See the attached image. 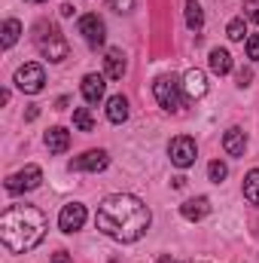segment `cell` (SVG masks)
Instances as JSON below:
<instances>
[{"label":"cell","mask_w":259,"mask_h":263,"mask_svg":"<svg viewBox=\"0 0 259 263\" xmlns=\"http://www.w3.org/2000/svg\"><path fill=\"white\" fill-rule=\"evenodd\" d=\"M149 220H153L149 208L137 196H131V193L107 196L101 202L98 214H95V227L104 236L116 239V242H137V239H143L146 230H149Z\"/></svg>","instance_id":"1"},{"label":"cell","mask_w":259,"mask_h":263,"mask_svg":"<svg viewBox=\"0 0 259 263\" xmlns=\"http://www.w3.org/2000/svg\"><path fill=\"white\" fill-rule=\"evenodd\" d=\"M46 239V214L37 205H9L0 214V242L12 254H25Z\"/></svg>","instance_id":"2"},{"label":"cell","mask_w":259,"mask_h":263,"mask_svg":"<svg viewBox=\"0 0 259 263\" xmlns=\"http://www.w3.org/2000/svg\"><path fill=\"white\" fill-rule=\"evenodd\" d=\"M34 43H37V49L49 62H64L67 52H70V46H67V40L61 37V31L55 25H49V22H40L34 28Z\"/></svg>","instance_id":"3"},{"label":"cell","mask_w":259,"mask_h":263,"mask_svg":"<svg viewBox=\"0 0 259 263\" xmlns=\"http://www.w3.org/2000/svg\"><path fill=\"white\" fill-rule=\"evenodd\" d=\"M180 89H183V83H177V77H159L153 83V95H156L159 107H165V110L180 107Z\"/></svg>","instance_id":"4"},{"label":"cell","mask_w":259,"mask_h":263,"mask_svg":"<svg viewBox=\"0 0 259 263\" xmlns=\"http://www.w3.org/2000/svg\"><path fill=\"white\" fill-rule=\"evenodd\" d=\"M40 181H43V172H40V165H25L21 172H15V175H9V178H6V193L18 196V193L37 190V187H40Z\"/></svg>","instance_id":"5"},{"label":"cell","mask_w":259,"mask_h":263,"mask_svg":"<svg viewBox=\"0 0 259 263\" xmlns=\"http://www.w3.org/2000/svg\"><path fill=\"white\" fill-rule=\"evenodd\" d=\"M15 86L25 92V95H37V92H43V86H46V70L43 65H21L15 70Z\"/></svg>","instance_id":"6"},{"label":"cell","mask_w":259,"mask_h":263,"mask_svg":"<svg viewBox=\"0 0 259 263\" xmlns=\"http://www.w3.org/2000/svg\"><path fill=\"white\" fill-rule=\"evenodd\" d=\"M168 156H171V162H174L177 168H189L195 162V156H198V147H195V141L189 135H177V138L168 144Z\"/></svg>","instance_id":"7"},{"label":"cell","mask_w":259,"mask_h":263,"mask_svg":"<svg viewBox=\"0 0 259 263\" xmlns=\"http://www.w3.org/2000/svg\"><path fill=\"white\" fill-rule=\"evenodd\" d=\"M110 162L107 150H85L82 156L70 159V172H104Z\"/></svg>","instance_id":"8"},{"label":"cell","mask_w":259,"mask_h":263,"mask_svg":"<svg viewBox=\"0 0 259 263\" xmlns=\"http://www.w3.org/2000/svg\"><path fill=\"white\" fill-rule=\"evenodd\" d=\"M82 223H85V205L82 202H67L61 208V214H58L61 233H76V230H82Z\"/></svg>","instance_id":"9"},{"label":"cell","mask_w":259,"mask_h":263,"mask_svg":"<svg viewBox=\"0 0 259 263\" xmlns=\"http://www.w3.org/2000/svg\"><path fill=\"white\" fill-rule=\"evenodd\" d=\"M79 34L85 37V43H89V46H101V43H104V37H107V28H104V22H101L95 12H89V15H82V18H79Z\"/></svg>","instance_id":"10"},{"label":"cell","mask_w":259,"mask_h":263,"mask_svg":"<svg viewBox=\"0 0 259 263\" xmlns=\"http://www.w3.org/2000/svg\"><path fill=\"white\" fill-rule=\"evenodd\" d=\"M183 95L192 98V101L207 95V77H204V70H198V67L186 70V77H183Z\"/></svg>","instance_id":"11"},{"label":"cell","mask_w":259,"mask_h":263,"mask_svg":"<svg viewBox=\"0 0 259 263\" xmlns=\"http://www.w3.org/2000/svg\"><path fill=\"white\" fill-rule=\"evenodd\" d=\"M104 89H107V83H104L101 73H85V77H82V98H85L89 104H98V101L104 98Z\"/></svg>","instance_id":"12"},{"label":"cell","mask_w":259,"mask_h":263,"mask_svg":"<svg viewBox=\"0 0 259 263\" xmlns=\"http://www.w3.org/2000/svg\"><path fill=\"white\" fill-rule=\"evenodd\" d=\"M223 147H226L229 156H244V150H247V135L241 129H229L226 138H223Z\"/></svg>","instance_id":"13"},{"label":"cell","mask_w":259,"mask_h":263,"mask_svg":"<svg viewBox=\"0 0 259 263\" xmlns=\"http://www.w3.org/2000/svg\"><path fill=\"white\" fill-rule=\"evenodd\" d=\"M207 211H210V199H207V196L189 199V202H183V205H180V214H183L186 220H201Z\"/></svg>","instance_id":"14"},{"label":"cell","mask_w":259,"mask_h":263,"mask_svg":"<svg viewBox=\"0 0 259 263\" xmlns=\"http://www.w3.org/2000/svg\"><path fill=\"white\" fill-rule=\"evenodd\" d=\"M107 120L116 123V126L128 120V98H125V95H113V98L107 101Z\"/></svg>","instance_id":"15"},{"label":"cell","mask_w":259,"mask_h":263,"mask_svg":"<svg viewBox=\"0 0 259 263\" xmlns=\"http://www.w3.org/2000/svg\"><path fill=\"white\" fill-rule=\"evenodd\" d=\"M125 55H122V49H110L107 52V59H104V70H107V77L110 80H122V73H125Z\"/></svg>","instance_id":"16"},{"label":"cell","mask_w":259,"mask_h":263,"mask_svg":"<svg viewBox=\"0 0 259 263\" xmlns=\"http://www.w3.org/2000/svg\"><path fill=\"white\" fill-rule=\"evenodd\" d=\"M46 147H49V153H64L67 147H70V132L61 129V126L49 129L46 132Z\"/></svg>","instance_id":"17"},{"label":"cell","mask_w":259,"mask_h":263,"mask_svg":"<svg viewBox=\"0 0 259 263\" xmlns=\"http://www.w3.org/2000/svg\"><path fill=\"white\" fill-rule=\"evenodd\" d=\"M207 65H210V70L217 73V77H226L229 70H232V55L226 52V49H210V55H207Z\"/></svg>","instance_id":"18"},{"label":"cell","mask_w":259,"mask_h":263,"mask_svg":"<svg viewBox=\"0 0 259 263\" xmlns=\"http://www.w3.org/2000/svg\"><path fill=\"white\" fill-rule=\"evenodd\" d=\"M244 199L259 208V168L247 172V178H244Z\"/></svg>","instance_id":"19"},{"label":"cell","mask_w":259,"mask_h":263,"mask_svg":"<svg viewBox=\"0 0 259 263\" xmlns=\"http://www.w3.org/2000/svg\"><path fill=\"white\" fill-rule=\"evenodd\" d=\"M186 25H189V31H195V34L204 25V12H201V6L195 0H186Z\"/></svg>","instance_id":"20"},{"label":"cell","mask_w":259,"mask_h":263,"mask_svg":"<svg viewBox=\"0 0 259 263\" xmlns=\"http://www.w3.org/2000/svg\"><path fill=\"white\" fill-rule=\"evenodd\" d=\"M18 34H21V22H18V18H6V22H3V49L15 46Z\"/></svg>","instance_id":"21"},{"label":"cell","mask_w":259,"mask_h":263,"mask_svg":"<svg viewBox=\"0 0 259 263\" xmlns=\"http://www.w3.org/2000/svg\"><path fill=\"white\" fill-rule=\"evenodd\" d=\"M73 126H76L79 132H92L95 129V120H92L89 107H76V110H73Z\"/></svg>","instance_id":"22"},{"label":"cell","mask_w":259,"mask_h":263,"mask_svg":"<svg viewBox=\"0 0 259 263\" xmlns=\"http://www.w3.org/2000/svg\"><path fill=\"white\" fill-rule=\"evenodd\" d=\"M226 175H229V168H226V162H220V159H213V162L207 165V178H210L213 184H220V181H226Z\"/></svg>","instance_id":"23"},{"label":"cell","mask_w":259,"mask_h":263,"mask_svg":"<svg viewBox=\"0 0 259 263\" xmlns=\"http://www.w3.org/2000/svg\"><path fill=\"white\" fill-rule=\"evenodd\" d=\"M226 34H229V40H244V34H247L244 18H232V22H229V28H226Z\"/></svg>","instance_id":"24"},{"label":"cell","mask_w":259,"mask_h":263,"mask_svg":"<svg viewBox=\"0 0 259 263\" xmlns=\"http://www.w3.org/2000/svg\"><path fill=\"white\" fill-rule=\"evenodd\" d=\"M244 18L259 25V0H244Z\"/></svg>","instance_id":"25"},{"label":"cell","mask_w":259,"mask_h":263,"mask_svg":"<svg viewBox=\"0 0 259 263\" xmlns=\"http://www.w3.org/2000/svg\"><path fill=\"white\" fill-rule=\"evenodd\" d=\"M247 59L259 62V34H250L247 37Z\"/></svg>","instance_id":"26"},{"label":"cell","mask_w":259,"mask_h":263,"mask_svg":"<svg viewBox=\"0 0 259 263\" xmlns=\"http://www.w3.org/2000/svg\"><path fill=\"white\" fill-rule=\"evenodd\" d=\"M107 3H110L116 12H131V9H134V0H107Z\"/></svg>","instance_id":"27"},{"label":"cell","mask_w":259,"mask_h":263,"mask_svg":"<svg viewBox=\"0 0 259 263\" xmlns=\"http://www.w3.org/2000/svg\"><path fill=\"white\" fill-rule=\"evenodd\" d=\"M49 263H73L70 260V254H67V251H58V254H52V260Z\"/></svg>","instance_id":"28"},{"label":"cell","mask_w":259,"mask_h":263,"mask_svg":"<svg viewBox=\"0 0 259 263\" xmlns=\"http://www.w3.org/2000/svg\"><path fill=\"white\" fill-rule=\"evenodd\" d=\"M238 86H250V70H241L238 73Z\"/></svg>","instance_id":"29"},{"label":"cell","mask_w":259,"mask_h":263,"mask_svg":"<svg viewBox=\"0 0 259 263\" xmlns=\"http://www.w3.org/2000/svg\"><path fill=\"white\" fill-rule=\"evenodd\" d=\"M61 15H64V18H70V15H73V6H70V3H64V6H61Z\"/></svg>","instance_id":"30"},{"label":"cell","mask_w":259,"mask_h":263,"mask_svg":"<svg viewBox=\"0 0 259 263\" xmlns=\"http://www.w3.org/2000/svg\"><path fill=\"white\" fill-rule=\"evenodd\" d=\"M25 117H28V120H37V117H40V110H37V107H28V114H25Z\"/></svg>","instance_id":"31"},{"label":"cell","mask_w":259,"mask_h":263,"mask_svg":"<svg viewBox=\"0 0 259 263\" xmlns=\"http://www.w3.org/2000/svg\"><path fill=\"white\" fill-rule=\"evenodd\" d=\"M159 263H177V260H174V257H162Z\"/></svg>","instance_id":"32"},{"label":"cell","mask_w":259,"mask_h":263,"mask_svg":"<svg viewBox=\"0 0 259 263\" xmlns=\"http://www.w3.org/2000/svg\"><path fill=\"white\" fill-rule=\"evenodd\" d=\"M31 3H43V0H31Z\"/></svg>","instance_id":"33"}]
</instances>
